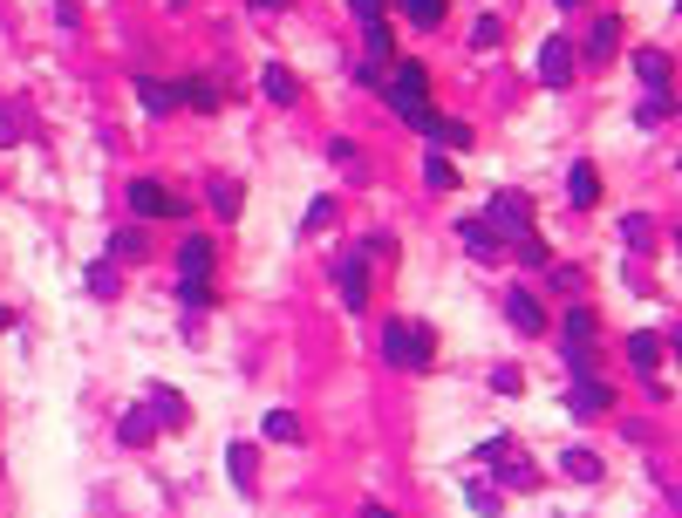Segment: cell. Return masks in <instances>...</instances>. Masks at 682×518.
<instances>
[{"label": "cell", "instance_id": "24", "mask_svg": "<svg viewBox=\"0 0 682 518\" xmlns=\"http://www.w3.org/2000/svg\"><path fill=\"white\" fill-rule=\"evenodd\" d=\"M266 437L273 444H301V416L294 409H266Z\"/></svg>", "mask_w": 682, "mask_h": 518}, {"label": "cell", "instance_id": "19", "mask_svg": "<svg viewBox=\"0 0 682 518\" xmlns=\"http://www.w3.org/2000/svg\"><path fill=\"white\" fill-rule=\"evenodd\" d=\"M628 362H635L642 375H655V369H662V341H655L648 328H635V334H628Z\"/></svg>", "mask_w": 682, "mask_h": 518}, {"label": "cell", "instance_id": "35", "mask_svg": "<svg viewBox=\"0 0 682 518\" xmlns=\"http://www.w3.org/2000/svg\"><path fill=\"white\" fill-rule=\"evenodd\" d=\"M464 498H471V512H485V518H492V512H498V505H505V498H498L492 484H478V478L464 484Z\"/></svg>", "mask_w": 682, "mask_h": 518}, {"label": "cell", "instance_id": "28", "mask_svg": "<svg viewBox=\"0 0 682 518\" xmlns=\"http://www.w3.org/2000/svg\"><path fill=\"white\" fill-rule=\"evenodd\" d=\"M151 409L164 416V423H185V396H178V389H164V382L151 389Z\"/></svg>", "mask_w": 682, "mask_h": 518}, {"label": "cell", "instance_id": "3", "mask_svg": "<svg viewBox=\"0 0 682 518\" xmlns=\"http://www.w3.org/2000/svg\"><path fill=\"white\" fill-rule=\"evenodd\" d=\"M430 348H437L430 328H410V321H389V328H382V362H389V369H423Z\"/></svg>", "mask_w": 682, "mask_h": 518}, {"label": "cell", "instance_id": "13", "mask_svg": "<svg viewBox=\"0 0 682 518\" xmlns=\"http://www.w3.org/2000/svg\"><path fill=\"white\" fill-rule=\"evenodd\" d=\"M567 409H573V416H601V409H614V389H607V382H587V375H580V382L567 389Z\"/></svg>", "mask_w": 682, "mask_h": 518}, {"label": "cell", "instance_id": "34", "mask_svg": "<svg viewBox=\"0 0 682 518\" xmlns=\"http://www.w3.org/2000/svg\"><path fill=\"white\" fill-rule=\"evenodd\" d=\"M328 225H335V198H314L301 212V232H328Z\"/></svg>", "mask_w": 682, "mask_h": 518}, {"label": "cell", "instance_id": "38", "mask_svg": "<svg viewBox=\"0 0 682 518\" xmlns=\"http://www.w3.org/2000/svg\"><path fill=\"white\" fill-rule=\"evenodd\" d=\"M621 239H628V246H648V239H655V225L635 212V219H621Z\"/></svg>", "mask_w": 682, "mask_h": 518}, {"label": "cell", "instance_id": "40", "mask_svg": "<svg viewBox=\"0 0 682 518\" xmlns=\"http://www.w3.org/2000/svg\"><path fill=\"white\" fill-rule=\"evenodd\" d=\"M492 389H498V396H519L526 382H519V369H498V375H492Z\"/></svg>", "mask_w": 682, "mask_h": 518}, {"label": "cell", "instance_id": "30", "mask_svg": "<svg viewBox=\"0 0 682 518\" xmlns=\"http://www.w3.org/2000/svg\"><path fill=\"white\" fill-rule=\"evenodd\" d=\"M212 212L219 219H239V185L232 178H212Z\"/></svg>", "mask_w": 682, "mask_h": 518}, {"label": "cell", "instance_id": "41", "mask_svg": "<svg viewBox=\"0 0 682 518\" xmlns=\"http://www.w3.org/2000/svg\"><path fill=\"white\" fill-rule=\"evenodd\" d=\"M362 518H396V512H389V505H362Z\"/></svg>", "mask_w": 682, "mask_h": 518}, {"label": "cell", "instance_id": "16", "mask_svg": "<svg viewBox=\"0 0 682 518\" xmlns=\"http://www.w3.org/2000/svg\"><path fill=\"white\" fill-rule=\"evenodd\" d=\"M151 416H157L151 403H130V409H123V416H116V437H123V444H130V450H137V444H151V430H157Z\"/></svg>", "mask_w": 682, "mask_h": 518}, {"label": "cell", "instance_id": "15", "mask_svg": "<svg viewBox=\"0 0 682 518\" xmlns=\"http://www.w3.org/2000/svg\"><path fill=\"white\" fill-rule=\"evenodd\" d=\"M614 48H621V21H614V14H601V21H594V35H587V69L614 62Z\"/></svg>", "mask_w": 682, "mask_h": 518}, {"label": "cell", "instance_id": "25", "mask_svg": "<svg viewBox=\"0 0 682 518\" xmlns=\"http://www.w3.org/2000/svg\"><path fill=\"white\" fill-rule=\"evenodd\" d=\"M560 471H567V478H580V484H594V478H601V457H594V450H580V444H573L567 457H560Z\"/></svg>", "mask_w": 682, "mask_h": 518}, {"label": "cell", "instance_id": "23", "mask_svg": "<svg viewBox=\"0 0 682 518\" xmlns=\"http://www.w3.org/2000/svg\"><path fill=\"white\" fill-rule=\"evenodd\" d=\"M144 253H151V232H144V225H123L110 239V259H144Z\"/></svg>", "mask_w": 682, "mask_h": 518}, {"label": "cell", "instance_id": "46", "mask_svg": "<svg viewBox=\"0 0 682 518\" xmlns=\"http://www.w3.org/2000/svg\"><path fill=\"white\" fill-rule=\"evenodd\" d=\"M676 246H682V239H676Z\"/></svg>", "mask_w": 682, "mask_h": 518}, {"label": "cell", "instance_id": "31", "mask_svg": "<svg viewBox=\"0 0 682 518\" xmlns=\"http://www.w3.org/2000/svg\"><path fill=\"white\" fill-rule=\"evenodd\" d=\"M512 259H519V266H532V273H539V266H553V253H546V239H539V232H532V239H519V246H512Z\"/></svg>", "mask_w": 682, "mask_h": 518}, {"label": "cell", "instance_id": "5", "mask_svg": "<svg viewBox=\"0 0 682 518\" xmlns=\"http://www.w3.org/2000/svg\"><path fill=\"white\" fill-rule=\"evenodd\" d=\"M335 280H341L348 314H369V253H341L335 259Z\"/></svg>", "mask_w": 682, "mask_h": 518}, {"label": "cell", "instance_id": "21", "mask_svg": "<svg viewBox=\"0 0 682 518\" xmlns=\"http://www.w3.org/2000/svg\"><path fill=\"white\" fill-rule=\"evenodd\" d=\"M567 198L573 205H594V198H601V171H594V164H573L567 171Z\"/></svg>", "mask_w": 682, "mask_h": 518}, {"label": "cell", "instance_id": "10", "mask_svg": "<svg viewBox=\"0 0 682 518\" xmlns=\"http://www.w3.org/2000/svg\"><path fill=\"white\" fill-rule=\"evenodd\" d=\"M505 321H512L519 334H546V307H539L526 287H512V294H505Z\"/></svg>", "mask_w": 682, "mask_h": 518}, {"label": "cell", "instance_id": "1", "mask_svg": "<svg viewBox=\"0 0 682 518\" xmlns=\"http://www.w3.org/2000/svg\"><path fill=\"white\" fill-rule=\"evenodd\" d=\"M382 96H389V110H396V123H410V130H423L430 123V75H423V62H396L389 69V82H382Z\"/></svg>", "mask_w": 682, "mask_h": 518}, {"label": "cell", "instance_id": "18", "mask_svg": "<svg viewBox=\"0 0 682 518\" xmlns=\"http://www.w3.org/2000/svg\"><path fill=\"white\" fill-rule=\"evenodd\" d=\"M423 137H430V144H444V150H464V144H471V123H457V116H430V123H423Z\"/></svg>", "mask_w": 682, "mask_h": 518}, {"label": "cell", "instance_id": "32", "mask_svg": "<svg viewBox=\"0 0 682 518\" xmlns=\"http://www.w3.org/2000/svg\"><path fill=\"white\" fill-rule=\"evenodd\" d=\"M21 130H28V116H21V103L7 96V103H0V144H21Z\"/></svg>", "mask_w": 682, "mask_h": 518}, {"label": "cell", "instance_id": "43", "mask_svg": "<svg viewBox=\"0 0 682 518\" xmlns=\"http://www.w3.org/2000/svg\"><path fill=\"white\" fill-rule=\"evenodd\" d=\"M669 348H676V355H682V328H676V334H669Z\"/></svg>", "mask_w": 682, "mask_h": 518}, {"label": "cell", "instance_id": "39", "mask_svg": "<svg viewBox=\"0 0 682 518\" xmlns=\"http://www.w3.org/2000/svg\"><path fill=\"white\" fill-rule=\"evenodd\" d=\"M382 7H389V0H348V14H355L362 28H369V21H382Z\"/></svg>", "mask_w": 682, "mask_h": 518}, {"label": "cell", "instance_id": "42", "mask_svg": "<svg viewBox=\"0 0 682 518\" xmlns=\"http://www.w3.org/2000/svg\"><path fill=\"white\" fill-rule=\"evenodd\" d=\"M7 328H14V314H7V307H0V334H7Z\"/></svg>", "mask_w": 682, "mask_h": 518}, {"label": "cell", "instance_id": "7", "mask_svg": "<svg viewBox=\"0 0 682 518\" xmlns=\"http://www.w3.org/2000/svg\"><path fill=\"white\" fill-rule=\"evenodd\" d=\"M492 232H505L512 246L532 239V212H526V198H519V191H492Z\"/></svg>", "mask_w": 682, "mask_h": 518}, {"label": "cell", "instance_id": "29", "mask_svg": "<svg viewBox=\"0 0 682 518\" xmlns=\"http://www.w3.org/2000/svg\"><path fill=\"white\" fill-rule=\"evenodd\" d=\"M635 116H642V123H669V116H676V96H669V89H648V103Z\"/></svg>", "mask_w": 682, "mask_h": 518}, {"label": "cell", "instance_id": "8", "mask_svg": "<svg viewBox=\"0 0 682 518\" xmlns=\"http://www.w3.org/2000/svg\"><path fill=\"white\" fill-rule=\"evenodd\" d=\"M539 82H546V89H567V82H573V41L567 35L539 41Z\"/></svg>", "mask_w": 682, "mask_h": 518}, {"label": "cell", "instance_id": "36", "mask_svg": "<svg viewBox=\"0 0 682 518\" xmlns=\"http://www.w3.org/2000/svg\"><path fill=\"white\" fill-rule=\"evenodd\" d=\"M116 287H123V280H116V266H89V294H96V300H110Z\"/></svg>", "mask_w": 682, "mask_h": 518}, {"label": "cell", "instance_id": "20", "mask_svg": "<svg viewBox=\"0 0 682 518\" xmlns=\"http://www.w3.org/2000/svg\"><path fill=\"white\" fill-rule=\"evenodd\" d=\"M635 75H642L648 89H669V75H676V69H669L662 48H635Z\"/></svg>", "mask_w": 682, "mask_h": 518}, {"label": "cell", "instance_id": "27", "mask_svg": "<svg viewBox=\"0 0 682 518\" xmlns=\"http://www.w3.org/2000/svg\"><path fill=\"white\" fill-rule=\"evenodd\" d=\"M423 185H430V191H451V185H457L451 157H437V150H430V157H423Z\"/></svg>", "mask_w": 682, "mask_h": 518}, {"label": "cell", "instance_id": "2", "mask_svg": "<svg viewBox=\"0 0 682 518\" xmlns=\"http://www.w3.org/2000/svg\"><path fill=\"white\" fill-rule=\"evenodd\" d=\"M478 464H498V484L505 491H532L539 484V464H532L526 450H512V437H485L478 444Z\"/></svg>", "mask_w": 682, "mask_h": 518}, {"label": "cell", "instance_id": "9", "mask_svg": "<svg viewBox=\"0 0 682 518\" xmlns=\"http://www.w3.org/2000/svg\"><path fill=\"white\" fill-rule=\"evenodd\" d=\"M130 96H137V110H144V116H171V110H178V89H171V82H157V75H137V82H130Z\"/></svg>", "mask_w": 682, "mask_h": 518}, {"label": "cell", "instance_id": "26", "mask_svg": "<svg viewBox=\"0 0 682 518\" xmlns=\"http://www.w3.org/2000/svg\"><path fill=\"white\" fill-rule=\"evenodd\" d=\"M498 41H505V21H498V14H478V21H471V48H478V55H492Z\"/></svg>", "mask_w": 682, "mask_h": 518}, {"label": "cell", "instance_id": "37", "mask_svg": "<svg viewBox=\"0 0 682 518\" xmlns=\"http://www.w3.org/2000/svg\"><path fill=\"white\" fill-rule=\"evenodd\" d=\"M328 157H335L341 171H362V150L348 144V137H335V144H328Z\"/></svg>", "mask_w": 682, "mask_h": 518}, {"label": "cell", "instance_id": "4", "mask_svg": "<svg viewBox=\"0 0 682 518\" xmlns=\"http://www.w3.org/2000/svg\"><path fill=\"white\" fill-rule=\"evenodd\" d=\"M123 198H130V212H137V219H185V212H191L185 198H178V191H164L157 178H137Z\"/></svg>", "mask_w": 682, "mask_h": 518}, {"label": "cell", "instance_id": "6", "mask_svg": "<svg viewBox=\"0 0 682 518\" xmlns=\"http://www.w3.org/2000/svg\"><path fill=\"white\" fill-rule=\"evenodd\" d=\"M212 239H198V232H191L185 246H178V287H205V294H212Z\"/></svg>", "mask_w": 682, "mask_h": 518}, {"label": "cell", "instance_id": "44", "mask_svg": "<svg viewBox=\"0 0 682 518\" xmlns=\"http://www.w3.org/2000/svg\"><path fill=\"white\" fill-rule=\"evenodd\" d=\"M560 7H580V0H560Z\"/></svg>", "mask_w": 682, "mask_h": 518}, {"label": "cell", "instance_id": "11", "mask_svg": "<svg viewBox=\"0 0 682 518\" xmlns=\"http://www.w3.org/2000/svg\"><path fill=\"white\" fill-rule=\"evenodd\" d=\"M457 239H464V253L478 259V266H492V259H498V232H492V219H464V225H457Z\"/></svg>", "mask_w": 682, "mask_h": 518}, {"label": "cell", "instance_id": "22", "mask_svg": "<svg viewBox=\"0 0 682 518\" xmlns=\"http://www.w3.org/2000/svg\"><path fill=\"white\" fill-rule=\"evenodd\" d=\"M178 103H185V110H198V116H212V110H219V96H212V82H205V75L178 82Z\"/></svg>", "mask_w": 682, "mask_h": 518}, {"label": "cell", "instance_id": "45", "mask_svg": "<svg viewBox=\"0 0 682 518\" xmlns=\"http://www.w3.org/2000/svg\"><path fill=\"white\" fill-rule=\"evenodd\" d=\"M676 164H682V157H676Z\"/></svg>", "mask_w": 682, "mask_h": 518}, {"label": "cell", "instance_id": "17", "mask_svg": "<svg viewBox=\"0 0 682 518\" xmlns=\"http://www.w3.org/2000/svg\"><path fill=\"white\" fill-rule=\"evenodd\" d=\"M226 471H232L239 491H253V484H260V450H253V444H232L226 450Z\"/></svg>", "mask_w": 682, "mask_h": 518}, {"label": "cell", "instance_id": "12", "mask_svg": "<svg viewBox=\"0 0 682 518\" xmlns=\"http://www.w3.org/2000/svg\"><path fill=\"white\" fill-rule=\"evenodd\" d=\"M560 334H567V355H573V369H580V355H587V348H594V314H587V307H567V321H560Z\"/></svg>", "mask_w": 682, "mask_h": 518}, {"label": "cell", "instance_id": "33", "mask_svg": "<svg viewBox=\"0 0 682 518\" xmlns=\"http://www.w3.org/2000/svg\"><path fill=\"white\" fill-rule=\"evenodd\" d=\"M396 7H403L417 28H437V21H444V0H396Z\"/></svg>", "mask_w": 682, "mask_h": 518}, {"label": "cell", "instance_id": "14", "mask_svg": "<svg viewBox=\"0 0 682 518\" xmlns=\"http://www.w3.org/2000/svg\"><path fill=\"white\" fill-rule=\"evenodd\" d=\"M260 89H266V103H280V110L301 103V82H294V69H280V62H266V69H260Z\"/></svg>", "mask_w": 682, "mask_h": 518}]
</instances>
